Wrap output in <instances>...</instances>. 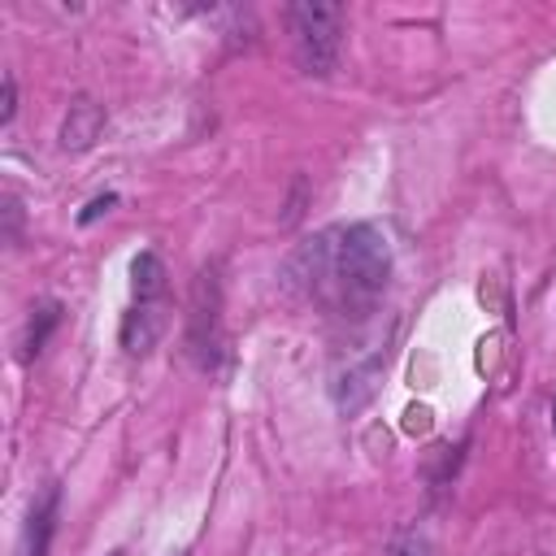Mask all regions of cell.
Here are the masks:
<instances>
[{
	"instance_id": "cell-9",
	"label": "cell",
	"mask_w": 556,
	"mask_h": 556,
	"mask_svg": "<svg viewBox=\"0 0 556 556\" xmlns=\"http://www.w3.org/2000/svg\"><path fill=\"white\" fill-rule=\"evenodd\" d=\"M13 109H17V83H13V74H4V109H0V122H13Z\"/></svg>"
},
{
	"instance_id": "cell-11",
	"label": "cell",
	"mask_w": 556,
	"mask_h": 556,
	"mask_svg": "<svg viewBox=\"0 0 556 556\" xmlns=\"http://www.w3.org/2000/svg\"><path fill=\"white\" fill-rule=\"evenodd\" d=\"M552 430H556V400H552Z\"/></svg>"
},
{
	"instance_id": "cell-4",
	"label": "cell",
	"mask_w": 556,
	"mask_h": 556,
	"mask_svg": "<svg viewBox=\"0 0 556 556\" xmlns=\"http://www.w3.org/2000/svg\"><path fill=\"white\" fill-rule=\"evenodd\" d=\"M187 352L200 369H217L222 365V282H217V265H204L191 291V317H187Z\"/></svg>"
},
{
	"instance_id": "cell-5",
	"label": "cell",
	"mask_w": 556,
	"mask_h": 556,
	"mask_svg": "<svg viewBox=\"0 0 556 556\" xmlns=\"http://www.w3.org/2000/svg\"><path fill=\"white\" fill-rule=\"evenodd\" d=\"M56 517H61V486H56V482H48V486H43V495H39V500L30 504V513H26L17 556H48L52 534H56Z\"/></svg>"
},
{
	"instance_id": "cell-1",
	"label": "cell",
	"mask_w": 556,
	"mask_h": 556,
	"mask_svg": "<svg viewBox=\"0 0 556 556\" xmlns=\"http://www.w3.org/2000/svg\"><path fill=\"white\" fill-rule=\"evenodd\" d=\"M282 278L291 291L330 300L343 313H369L391 282V239L374 222L321 230L287 256Z\"/></svg>"
},
{
	"instance_id": "cell-8",
	"label": "cell",
	"mask_w": 556,
	"mask_h": 556,
	"mask_svg": "<svg viewBox=\"0 0 556 556\" xmlns=\"http://www.w3.org/2000/svg\"><path fill=\"white\" fill-rule=\"evenodd\" d=\"M387 556H426V543H421L417 534H400V539L387 547Z\"/></svg>"
},
{
	"instance_id": "cell-7",
	"label": "cell",
	"mask_w": 556,
	"mask_h": 556,
	"mask_svg": "<svg viewBox=\"0 0 556 556\" xmlns=\"http://www.w3.org/2000/svg\"><path fill=\"white\" fill-rule=\"evenodd\" d=\"M56 321H61V308H56V304L35 308V317L26 321V334H22V361H30V356H39V352H43L48 334L56 330Z\"/></svg>"
},
{
	"instance_id": "cell-10",
	"label": "cell",
	"mask_w": 556,
	"mask_h": 556,
	"mask_svg": "<svg viewBox=\"0 0 556 556\" xmlns=\"http://www.w3.org/2000/svg\"><path fill=\"white\" fill-rule=\"evenodd\" d=\"M113 204H117V195H100V200H91V204H87V213H83V217H78V222H83V226H87V222H96V217H100V213H109V208H113Z\"/></svg>"
},
{
	"instance_id": "cell-3",
	"label": "cell",
	"mask_w": 556,
	"mask_h": 556,
	"mask_svg": "<svg viewBox=\"0 0 556 556\" xmlns=\"http://www.w3.org/2000/svg\"><path fill=\"white\" fill-rule=\"evenodd\" d=\"M130 308L122 317V348L130 356H148L156 348V339L165 334L169 321V304H165V261L156 252H139L130 265Z\"/></svg>"
},
{
	"instance_id": "cell-2",
	"label": "cell",
	"mask_w": 556,
	"mask_h": 556,
	"mask_svg": "<svg viewBox=\"0 0 556 556\" xmlns=\"http://www.w3.org/2000/svg\"><path fill=\"white\" fill-rule=\"evenodd\" d=\"M343 26H348V9L334 4V0H295L287 9V30H291L295 65L308 78H326V74L339 70Z\"/></svg>"
},
{
	"instance_id": "cell-6",
	"label": "cell",
	"mask_w": 556,
	"mask_h": 556,
	"mask_svg": "<svg viewBox=\"0 0 556 556\" xmlns=\"http://www.w3.org/2000/svg\"><path fill=\"white\" fill-rule=\"evenodd\" d=\"M100 126H104V109H100L91 96H78V100L70 104L65 122H61V148H65V152L91 148V139L100 135Z\"/></svg>"
}]
</instances>
